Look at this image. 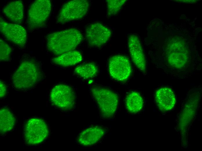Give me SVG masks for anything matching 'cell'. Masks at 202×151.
<instances>
[{"instance_id":"obj_17","label":"cell","mask_w":202,"mask_h":151,"mask_svg":"<svg viewBox=\"0 0 202 151\" xmlns=\"http://www.w3.org/2000/svg\"><path fill=\"white\" fill-rule=\"evenodd\" d=\"M144 102L140 94L136 91H131L127 96L125 105L128 112L135 114L140 112L143 106Z\"/></svg>"},{"instance_id":"obj_3","label":"cell","mask_w":202,"mask_h":151,"mask_svg":"<svg viewBox=\"0 0 202 151\" xmlns=\"http://www.w3.org/2000/svg\"><path fill=\"white\" fill-rule=\"evenodd\" d=\"M90 90L101 116L106 119L114 117L118 104L119 98L117 94L108 88L99 86H93Z\"/></svg>"},{"instance_id":"obj_19","label":"cell","mask_w":202,"mask_h":151,"mask_svg":"<svg viewBox=\"0 0 202 151\" xmlns=\"http://www.w3.org/2000/svg\"><path fill=\"white\" fill-rule=\"evenodd\" d=\"M98 68L94 63L90 62L80 65L75 69V73L85 79L94 77L97 73Z\"/></svg>"},{"instance_id":"obj_7","label":"cell","mask_w":202,"mask_h":151,"mask_svg":"<svg viewBox=\"0 0 202 151\" xmlns=\"http://www.w3.org/2000/svg\"><path fill=\"white\" fill-rule=\"evenodd\" d=\"M50 98L54 105L63 109H71L75 106V93L71 87L66 85L60 84L54 87L50 92Z\"/></svg>"},{"instance_id":"obj_20","label":"cell","mask_w":202,"mask_h":151,"mask_svg":"<svg viewBox=\"0 0 202 151\" xmlns=\"http://www.w3.org/2000/svg\"><path fill=\"white\" fill-rule=\"evenodd\" d=\"M107 16L108 17L116 15L127 2L126 0H107Z\"/></svg>"},{"instance_id":"obj_1","label":"cell","mask_w":202,"mask_h":151,"mask_svg":"<svg viewBox=\"0 0 202 151\" xmlns=\"http://www.w3.org/2000/svg\"><path fill=\"white\" fill-rule=\"evenodd\" d=\"M82 39V35L78 30L66 29L49 34L47 37V47L54 54L59 55L75 48Z\"/></svg>"},{"instance_id":"obj_16","label":"cell","mask_w":202,"mask_h":151,"mask_svg":"<svg viewBox=\"0 0 202 151\" xmlns=\"http://www.w3.org/2000/svg\"><path fill=\"white\" fill-rule=\"evenodd\" d=\"M82 59L81 53L78 51H71L66 52L52 60L55 65L68 66L74 65L80 62Z\"/></svg>"},{"instance_id":"obj_22","label":"cell","mask_w":202,"mask_h":151,"mask_svg":"<svg viewBox=\"0 0 202 151\" xmlns=\"http://www.w3.org/2000/svg\"><path fill=\"white\" fill-rule=\"evenodd\" d=\"M0 97L1 98H2L4 97L6 95V88L5 85L1 80H0Z\"/></svg>"},{"instance_id":"obj_6","label":"cell","mask_w":202,"mask_h":151,"mask_svg":"<svg viewBox=\"0 0 202 151\" xmlns=\"http://www.w3.org/2000/svg\"><path fill=\"white\" fill-rule=\"evenodd\" d=\"M24 136L27 144L29 145L39 144L47 138L48 129L43 119L33 118L29 120L24 126Z\"/></svg>"},{"instance_id":"obj_18","label":"cell","mask_w":202,"mask_h":151,"mask_svg":"<svg viewBox=\"0 0 202 151\" xmlns=\"http://www.w3.org/2000/svg\"><path fill=\"white\" fill-rule=\"evenodd\" d=\"M15 118L13 114L7 108H2L0 111V131L3 134L11 131L14 127Z\"/></svg>"},{"instance_id":"obj_5","label":"cell","mask_w":202,"mask_h":151,"mask_svg":"<svg viewBox=\"0 0 202 151\" xmlns=\"http://www.w3.org/2000/svg\"><path fill=\"white\" fill-rule=\"evenodd\" d=\"M89 8L87 0H75L70 1L62 7L57 17V22L64 24L84 17Z\"/></svg>"},{"instance_id":"obj_15","label":"cell","mask_w":202,"mask_h":151,"mask_svg":"<svg viewBox=\"0 0 202 151\" xmlns=\"http://www.w3.org/2000/svg\"><path fill=\"white\" fill-rule=\"evenodd\" d=\"M24 6L20 0L10 1L3 9L5 16L9 20L16 24L21 23L24 18Z\"/></svg>"},{"instance_id":"obj_2","label":"cell","mask_w":202,"mask_h":151,"mask_svg":"<svg viewBox=\"0 0 202 151\" xmlns=\"http://www.w3.org/2000/svg\"><path fill=\"white\" fill-rule=\"evenodd\" d=\"M42 77V71L38 63L33 60L26 59L21 62L14 73L13 84L16 89L26 90L33 87Z\"/></svg>"},{"instance_id":"obj_13","label":"cell","mask_w":202,"mask_h":151,"mask_svg":"<svg viewBox=\"0 0 202 151\" xmlns=\"http://www.w3.org/2000/svg\"><path fill=\"white\" fill-rule=\"evenodd\" d=\"M155 100L158 107L161 111L166 112L171 110L176 102L175 95L172 90L168 87H162L156 93Z\"/></svg>"},{"instance_id":"obj_8","label":"cell","mask_w":202,"mask_h":151,"mask_svg":"<svg viewBox=\"0 0 202 151\" xmlns=\"http://www.w3.org/2000/svg\"><path fill=\"white\" fill-rule=\"evenodd\" d=\"M166 51L167 60L171 66L181 68L186 64L188 60V52L182 39L173 38L168 43Z\"/></svg>"},{"instance_id":"obj_11","label":"cell","mask_w":202,"mask_h":151,"mask_svg":"<svg viewBox=\"0 0 202 151\" xmlns=\"http://www.w3.org/2000/svg\"><path fill=\"white\" fill-rule=\"evenodd\" d=\"M111 35V30L100 23L91 24L86 28V38L89 45L92 47H99L106 43Z\"/></svg>"},{"instance_id":"obj_4","label":"cell","mask_w":202,"mask_h":151,"mask_svg":"<svg viewBox=\"0 0 202 151\" xmlns=\"http://www.w3.org/2000/svg\"><path fill=\"white\" fill-rule=\"evenodd\" d=\"M51 6L49 0H37L32 3L28 13L27 24L29 29L34 30L43 26L50 14Z\"/></svg>"},{"instance_id":"obj_21","label":"cell","mask_w":202,"mask_h":151,"mask_svg":"<svg viewBox=\"0 0 202 151\" xmlns=\"http://www.w3.org/2000/svg\"><path fill=\"white\" fill-rule=\"evenodd\" d=\"M11 51V48L9 45L2 39H0V61H6L9 60Z\"/></svg>"},{"instance_id":"obj_14","label":"cell","mask_w":202,"mask_h":151,"mask_svg":"<svg viewBox=\"0 0 202 151\" xmlns=\"http://www.w3.org/2000/svg\"><path fill=\"white\" fill-rule=\"evenodd\" d=\"M105 130L102 127L95 126L89 127L82 131L78 138V143L85 146L93 145L104 136Z\"/></svg>"},{"instance_id":"obj_9","label":"cell","mask_w":202,"mask_h":151,"mask_svg":"<svg viewBox=\"0 0 202 151\" xmlns=\"http://www.w3.org/2000/svg\"><path fill=\"white\" fill-rule=\"evenodd\" d=\"M108 69L111 76L118 81L127 80L131 72L130 61L127 57L120 55L111 57L108 61Z\"/></svg>"},{"instance_id":"obj_10","label":"cell","mask_w":202,"mask_h":151,"mask_svg":"<svg viewBox=\"0 0 202 151\" xmlns=\"http://www.w3.org/2000/svg\"><path fill=\"white\" fill-rule=\"evenodd\" d=\"M0 31L8 40L20 47L24 46L26 43L27 36L25 28L18 24L7 22L1 17Z\"/></svg>"},{"instance_id":"obj_12","label":"cell","mask_w":202,"mask_h":151,"mask_svg":"<svg viewBox=\"0 0 202 151\" xmlns=\"http://www.w3.org/2000/svg\"><path fill=\"white\" fill-rule=\"evenodd\" d=\"M128 45L132 60L135 65L140 71L145 73L146 62L141 42L138 37L131 34L128 37Z\"/></svg>"}]
</instances>
